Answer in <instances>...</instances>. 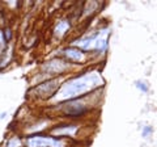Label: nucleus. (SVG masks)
<instances>
[{
	"mask_svg": "<svg viewBox=\"0 0 157 147\" xmlns=\"http://www.w3.org/2000/svg\"><path fill=\"white\" fill-rule=\"evenodd\" d=\"M21 145H22L21 139L17 138V137H14V138H11V139H9L7 147H21Z\"/></svg>",
	"mask_w": 157,
	"mask_h": 147,
	"instance_id": "obj_8",
	"label": "nucleus"
},
{
	"mask_svg": "<svg viewBox=\"0 0 157 147\" xmlns=\"http://www.w3.org/2000/svg\"><path fill=\"white\" fill-rule=\"evenodd\" d=\"M68 66L66 65V63H63V62H60V61H51V62H48V63H46V66H45V68L48 71V72H63L66 70Z\"/></svg>",
	"mask_w": 157,
	"mask_h": 147,
	"instance_id": "obj_4",
	"label": "nucleus"
},
{
	"mask_svg": "<svg viewBox=\"0 0 157 147\" xmlns=\"http://www.w3.org/2000/svg\"><path fill=\"white\" fill-rule=\"evenodd\" d=\"M102 83L101 76L96 72H90L86 75H82L76 79H72L71 81L66 83L64 85L60 88L59 93L56 95L58 100H67V99H73V97L81 96L86 93V92L92 91L93 88L98 87Z\"/></svg>",
	"mask_w": 157,
	"mask_h": 147,
	"instance_id": "obj_1",
	"label": "nucleus"
},
{
	"mask_svg": "<svg viewBox=\"0 0 157 147\" xmlns=\"http://www.w3.org/2000/svg\"><path fill=\"white\" fill-rule=\"evenodd\" d=\"M86 110V108L84 105L82 101H78V100H73L71 102H68L67 106L64 108V112L68 116H81L84 112Z\"/></svg>",
	"mask_w": 157,
	"mask_h": 147,
	"instance_id": "obj_3",
	"label": "nucleus"
},
{
	"mask_svg": "<svg viewBox=\"0 0 157 147\" xmlns=\"http://www.w3.org/2000/svg\"><path fill=\"white\" fill-rule=\"evenodd\" d=\"M152 131H153V129H152L151 126H147L145 129L143 130V137H147V135H149V134H152Z\"/></svg>",
	"mask_w": 157,
	"mask_h": 147,
	"instance_id": "obj_10",
	"label": "nucleus"
},
{
	"mask_svg": "<svg viewBox=\"0 0 157 147\" xmlns=\"http://www.w3.org/2000/svg\"><path fill=\"white\" fill-rule=\"evenodd\" d=\"M68 29H70V21H67V20H63V21H60V22H58V25H56V28H55V34L56 36H63Z\"/></svg>",
	"mask_w": 157,
	"mask_h": 147,
	"instance_id": "obj_7",
	"label": "nucleus"
},
{
	"mask_svg": "<svg viewBox=\"0 0 157 147\" xmlns=\"http://www.w3.org/2000/svg\"><path fill=\"white\" fill-rule=\"evenodd\" d=\"M4 43H6V38H4V34L0 32V46L4 45Z\"/></svg>",
	"mask_w": 157,
	"mask_h": 147,
	"instance_id": "obj_11",
	"label": "nucleus"
},
{
	"mask_svg": "<svg viewBox=\"0 0 157 147\" xmlns=\"http://www.w3.org/2000/svg\"><path fill=\"white\" fill-rule=\"evenodd\" d=\"M136 87H137V88H139V89H140V91H143V92H148V89H149V88H148V87H147V85H145V83H143V81H140V80H139V81H136Z\"/></svg>",
	"mask_w": 157,
	"mask_h": 147,
	"instance_id": "obj_9",
	"label": "nucleus"
},
{
	"mask_svg": "<svg viewBox=\"0 0 157 147\" xmlns=\"http://www.w3.org/2000/svg\"><path fill=\"white\" fill-rule=\"evenodd\" d=\"M64 54H66V57L68 58V59L75 61V62H80V61L84 59V54L78 50V49H73V47L67 49V50L64 51Z\"/></svg>",
	"mask_w": 157,
	"mask_h": 147,
	"instance_id": "obj_5",
	"label": "nucleus"
},
{
	"mask_svg": "<svg viewBox=\"0 0 157 147\" xmlns=\"http://www.w3.org/2000/svg\"><path fill=\"white\" fill-rule=\"evenodd\" d=\"M77 130L76 126H64V127H58L52 130V134L55 135H73Z\"/></svg>",
	"mask_w": 157,
	"mask_h": 147,
	"instance_id": "obj_6",
	"label": "nucleus"
},
{
	"mask_svg": "<svg viewBox=\"0 0 157 147\" xmlns=\"http://www.w3.org/2000/svg\"><path fill=\"white\" fill-rule=\"evenodd\" d=\"M28 147H64V142L45 135H33L26 141Z\"/></svg>",
	"mask_w": 157,
	"mask_h": 147,
	"instance_id": "obj_2",
	"label": "nucleus"
}]
</instances>
